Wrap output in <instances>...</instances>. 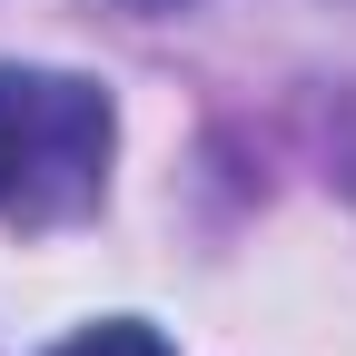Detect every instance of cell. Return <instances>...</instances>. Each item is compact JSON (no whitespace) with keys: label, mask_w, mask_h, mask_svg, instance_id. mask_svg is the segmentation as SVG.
<instances>
[{"label":"cell","mask_w":356,"mask_h":356,"mask_svg":"<svg viewBox=\"0 0 356 356\" xmlns=\"http://www.w3.org/2000/svg\"><path fill=\"white\" fill-rule=\"evenodd\" d=\"M119 159V109L79 70H0V218L60 228L99 208Z\"/></svg>","instance_id":"1"},{"label":"cell","mask_w":356,"mask_h":356,"mask_svg":"<svg viewBox=\"0 0 356 356\" xmlns=\"http://www.w3.org/2000/svg\"><path fill=\"white\" fill-rule=\"evenodd\" d=\"M50 356H178L159 327H139V317H99V327H79V337H60Z\"/></svg>","instance_id":"2"}]
</instances>
